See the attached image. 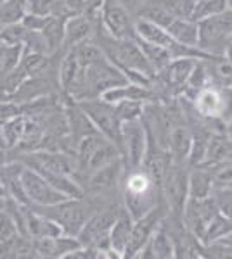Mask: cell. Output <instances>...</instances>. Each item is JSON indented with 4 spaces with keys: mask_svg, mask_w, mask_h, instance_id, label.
I'll return each mask as SVG.
<instances>
[{
    "mask_svg": "<svg viewBox=\"0 0 232 259\" xmlns=\"http://www.w3.org/2000/svg\"><path fill=\"white\" fill-rule=\"evenodd\" d=\"M99 45L103 49L104 56L108 57L118 69L123 73L126 69L139 71L149 78H156L154 69L151 68L149 61L142 54L141 47L137 45L136 38H113L106 31L99 33Z\"/></svg>",
    "mask_w": 232,
    "mask_h": 259,
    "instance_id": "1",
    "label": "cell"
},
{
    "mask_svg": "<svg viewBox=\"0 0 232 259\" xmlns=\"http://www.w3.org/2000/svg\"><path fill=\"white\" fill-rule=\"evenodd\" d=\"M61 227L62 235L77 237L95 209L82 199H66L52 206H29Z\"/></svg>",
    "mask_w": 232,
    "mask_h": 259,
    "instance_id": "2",
    "label": "cell"
},
{
    "mask_svg": "<svg viewBox=\"0 0 232 259\" xmlns=\"http://www.w3.org/2000/svg\"><path fill=\"white\" fill-rule=\"evenodd\" d=\"M156 189L159 187L151 180L146 171H141L139 168L130 171L125 185V209L130 212L132 220L141 218L158 204Z\"/></svg>",
    "mask_w": 232,
    "mask_h": 259,
    "instance_id": "3",
    "label": "cell"
},
{
    "mask_svg": "<svg viewBox=\"0 0 232 259\" xmlns=\"http://www.w3.org/2000/svg\"><path fill=\"white\" fill-rule=\"evenodd\" d=\"M78 104V107L88 116V119L92 121V124L95 126L97 132L104 137L106 140L111 142L113 145H116V149L123 150V142H121V123L116 116L115 106L108 104L99 97L94 99H83V100H75Z\"/></svg>",
    "mask_w": 232,
    "mask_h": 259,
    "instance_id": "4",
    "label": "cell"
},
{
    "mask_svg": "<svg viewBox=\"0 0 232 259\" xmlns=\"http://www.w3.org/2000/svg\"><path fill=\"white\" fill-rule=\"evenodd\" d=\"M120 207L111 206L103 211H94L92 216L87 220L83 228L80 230L77 235L78 242L87 247H94L104 256V252H111V245H109V232L115 223Z\"/></svg>",
    "mask_w": 232,
    "mask_h": 259,
    "instance_id": "5",
    "label": "cell"
},
{
    "mask_svg": "<svg viewBox=\"0 0 232 259\" xmlns=\"http://www.w3.org/2000/svg\"><path fill=\"white\" fill-rule=\"evenodd\" d=\"M197 23V47L215 56V47L230 44L232 40V11L200 19ZM225 47V45H223Z\"/></svg>",
    "mask_w": 232,
    "mask_h": 259,
    "instance_id": "6",
    "label": "cell"
},
{
    "mask_svg": "<svg viewBox=\"0 0 232 259\" xmlns=\"http://www.w3.org/2000/svg\"><path fill=\"white\" fill-rule=\"evenodd\" d=\"M161 190L167 209L175 216H182L185 202L189 199V173L184 168V162L172 161L163 178Z\"/></svg>",
    "mask_w": 232,
    "mask_h": 259,
    "instance_id": "7",
    "label": "cell"
},
{
    "mask_svg": "<svg viewBox=\"0 0 232 259\" xmlns=\"http://www.w3.org/2000/svg\"><path fill=\"white\" fill-rule=\"evenodd\" d=\"M167 207L163 204H156L153 209H149L141 218L134 220L132 230H130V237L126 242V247L123 252V257H136L139 250L144 247V244L149 240L153 232L161 225L163 218L167 216Z\"/></svg>",
    "mask_w": 232,
    "mask_h": 259,
    "instance_id": "8",
    "label": "cell"
},
{
    "mask_svg": "<svg viewBox=\"0 0 232 259\" xmlns=\"http://www.w3.org/2000/svg\"><path fill=\"white\" fill-rule=\"evenodd\" d=\"M19 178L21 183H23L24 194H26V197L29 200V206H52V204L70 199L64 194H61L59 190L54 189L40 173L28 168L26 164H24L23 171H21Z\"/></svg>",
    "mask_w": 232,
    "mask_h": 259,
    "instance_id": "9",
    "label": "cell"
},
{
    "mask_svg": "<svg viewBox=\"0 0 232 259\" xmlns=\"http://www.w3.org/2000/svg\"><path fill=\"white\" fill-rule=\"evenodd\" d=\"M121 142H123L121 156L125 157L130 169L141 168L147 150V133L141 119L121 123Z\"/></svg>",
    "mask_w": 232,
    "mask_h": 259,
    "instance_id": "10",
    "label": "cell"
},
{
    "mask_svg": "<svg viewBox=\"0 0 232 259\" xmlns=\"http://www.w3.org/2000/svg\"><path fill=\"white\" fill-rule=\"evenodd\" d=\"M99 18L103 21V30L113 38H134V21L130 19L128 11L116 0H103L99 9Z\"/></svg>",
    "mask_w": 232,
    "mask_h": 259,
    "instance_id": "11",
    "label": "cell"
},
{
    "mask_svg": "<svg viewBox=\"0 0 232 259\" xmlns=\"http://www.w3.org/2000/svg\"><path fill=\"white\" fill-rule=\"evenodd\" d=\"M21 162L28 166V168L35 169L37 173H62L71 175L75 171V166L71 164L70 156L59 150H49V149H37L31 152L24 154Z\"/></svg>",
    "mask_w": 232,
    "mask_h": 259,
    "instance_id": "12",
    "label": "cell"
},
{
    "mask_svg": "<svg viewBox=\"0 0 232 259\" xmlns=\"http://www.w3.org/2000/svg\"><path fill=\"white\" fill-rule=\"evenodd\" d=\"M229 89H213V87H205L194 97V106L196 112L203 118H222L229 119L232 116V107H229L225 95Z\"/></svg>",
    "mask_w": 232,
    "mask_h": 259,
    "instance_id": "13",
    "label": "cell"
},
{
    "mask_svg": "<svg viewBox=\"0 0 232 259\" xmlns=\"http://www.w3.org/2000/svg\"><path fill=\"white\" fill-rule=\"evenodd\" d=\"M33 252L37 257H59L64 259L70 252L78 249L80 242L77 237L59 235V237H47V239H31Z\"/></svg>",
    "mask_w": 232,
    "mask_h": 259,
    "instance_id": "14",
    "label": "cell"
},
{
    "mask_svg": "<svg viewBox=\"0 0 232 259\" xmlns=\"http://www.w3.org/2000/svg\"><path fill=\"white\" fill-rule=\"evenodd\" d=\"M194 66H196V61L192 57H175V59H172L159 71L164 80V87L168 90L172 89L174 92H182Z\"/></svg>",
    "mask_w": 232,
    "mask_h": 259,
    "instance_id": "15",
    "label": "cell"
},
{
    "mask_svg": "<svg viewBox=\"0 0 232 259\" xmlns=\"http://www.w3.org/2000/svg\"><path fill=\"white\" fill-rule=\"evenodd\" d=\"M92 35H94V18H90L88 12L71 16V18L66 19L64 24V44H62V47L73 49L75 45L90 40Z\"/></svg>",
    "mask_w": 232,
    "mask_h": 259,
    "instance_id": "16",
    "label": "cell"
},
{
    "mask_svg": "<svg viewBox=\"0 0 232 259\" xmlns=\"http://www.w3.org/2000/svg\"><path fill=\"white\" fill-rule=\"evenodd\" d=\"M192 145V128L184 123H174L168 132V152L172 161L184 162L189 157Z\"/></svg>",
    "mask_w": 232,
    "mask_h": 259,
    "instance_id": "17",
    "label": "cell"
},
{
    "mask_svg": "<svg viewBox=\"0 0 232 259\" xmlns=\"http://www.w3.org/2000/svg\"><path fill=\"white\" fill-rule=\"evenodd\" d=\"M123 173V157H118L113 162H109L104 168L94 171L87 177L88 189L95 192H104L115 189L120 182V177Z\"/></svg>",
    "mask_w": 232,
    "mask_h": 259,
    "instance_id": "18",
    "label": "cell"
},
{
    "mask_svg": "<svg viewBox=\"0 0 232 259\" xmlns=\"http://www.w3.org/2000/svg\"><path fill=\"white\" fill-rule=\"evenodd\" d=\"M161 223H163V221H161ZM136 257H154V259L156 257H158V259L175 257L172 237L164 232V228H161V225L154 230L153 235H151L149 240L144 244V247L139 250V254Z\"/></svg>",
    "mask_w": 232,
    "mask_h": 259,
    "instance_id": "19",
    "label": "cell"
},
{
    "mask_svg": "<svg viewBox=\"0 0 232 259\" xmlns=\"http://www.w3.org/2000/svg\"><path fill=\"white\" fill-rule=\"evenodd\" d=\"M132 225H134V220H132V216H130V212L126 211L125 207H120V212H118L115 223H113L111 232H109V245H111L113 256L123 257Z\"/></svg>",
    "mask_w": 232,
    "mask_h": 259,
    "instance_id": "20",
    "label": "cell"
},
{
    "mask_svg": "<svg viewBox=\"0 0 232 259\" xmlns=\"http://www.w3.org/2000/svg\"><path fill=\"white\" fill-rule=\"evenodd\" d=\"M26 228L29 239H47V237L62 235V230L56 221L37 212L29 206L26 209Z\"/></svg>",
    "mask_w": 232,
    "mask_h": 259,
    "instance_id": "21",
    "label": "cell"
},
{
    "mask_svg": "<svg viewBox=\"0 0 232 259\" xmlns=\"http://www.w3.org/2000/svg\"><path fill=\"white\" fill-rule=\"evenodd\" d=\"M232 157V142L227 139L223 132H213L210 135L208 145H206L205 159L201 164L215 166L218 162L230 159Z\"/></svg>",
    "mask_w": 232,
    "mask_h": 259,
    "instance_id": "22",
    "label": "cell"
},
{
    "mask_svg": "<svg viewBox=\"0 0 232 259\" xmlns=\"http://www.w3.org/2000/svg\"><path fill=\"white\" fill-rule=\"evenodd\" d=\"M164 30H167V33L175 41H179V44L187 45V47L200 49L197 47V23L196 21L175 16Z\"/></svg>",
    "mask_w": 232,
    "mask_h": 259,
    "instance_id": "23",
    "label": "cell"
},
{
    "mask_svg": "<svg viewBox=\"0 0 232 259\" xmlns=\"http://www.w3.org/2000/svg\"><path fill=\"white\" fill-rule=\"evenodd\" d=\"M118 157H123V156H121V152L116 149V145H113L109 140H103V144L90 154L88 161L85 162V166H83L82 173L85 175V177H88V175H92L94 171L104 168V166L118 159Z\"/></svg>",
    "mask_w": 232,
    "mask_h": 259,
    "instance_id": "24",
    "label": "cell"
},
{
    "mask_svg": "<svg viewBox=\"0 0 232 259\" xmlns=\"http://www.w3.org/2000/svg\"><path fill=\"white\" fill-rule=\"evenodd\" d=\"M213 190L212 171L208 168H201L200 164L189 173V197L191 199H206Z\"/></svg>",
    "mask_w": 232,
    "mask_h": 259,
    "instance_id": "25",
    "label": "cell"
},
{
    "mask_svg": "<svg viewBox=\"0 0 232 259\" xmlns=\"http://www.w3.org/2000/svg\"><path fill=\"white\" fill-rule=\"evenodd\" d=\"M64 24H66V18H61V16H54L50 14L45 26L42 28V36L47 41L49 47V54H56L59 49L64 44Z\"/></svg>",
    "mask_w": 232,
    "mask_h": 259,
    "instance_id": "26",
    "label": "cell"
},
{
    "mask_svg": "<svg viewBox=\"0 0 232 259\" xmlns=\"http://www.w3.org/2000/svg\"><path fill=\"white\" fill-rule=\"evenodd\" d=\"M80 68H82V66H80L73 49H68L66 56L62 57L61 64H59V87H61V90L64 92L66 95L70 94L71 87H73L75 80H77Z\"/></svg>",
    "mask_w": 232,
    "mask_h": 259,
    "instance_id": "27",
    "label": "cell"
},
{
    "mask_svg": "<svg viewBox=\"0 0 232 259\" xmlns=\"http://www.w3.org/2000/svg\"><path fill=\"white\" fill-rule=\"evenodd\" d=\"M137 41V45L141 47L142 50V54L146 56V59L149 61V64H151V68L154 69V73L156 71H161L164 66L168 64L174 57H172V54L168 52L167 49L161 47V45H156V44H151V41H146V40H142V38H139V36H134Z\"/></svg>",
    "mask_w": 232,
    "mask_h": 259,
    "instance_id": "28",
    "label": "cell"
},
{
    "mask_svg": "<svg viewBox=\"0 0 232 259\" xmlns=\"http://www.w3.org/2000/svg\"><path fill=\"white\" fill-rule=\"evenodd\" d=\"M26 14V0H2L0 2V23L6 24L19 23Z\"/></svg>",
    "mask_w": 232,
    "mask_h": 259,
    "instance_id": "29",
    "label": "cell"
},
{
    "mask_svg": "<svg viewBox=\"0 0 232 259\" xmlns=\"http://www.w3.org/2000/svg\"><path fill=\"white\" fill-rule=\"evenodd\" d=\"M227 11V0H196L189 19L200 21Z\"/></svg>",
    "mask_w": 232,
    "mask_h": 259,
    "instance_id": "30",
    "label": "cell"
},
{
    "mask_svg": "<svg viewBox=\"0 0 232 259\" xmlns=\"http://www.w3.org/2000/svg\"><path fill=\"white\" fill-rule=\"evenodd\" d=\"M73 52H75V56H77V59L82 68L94 64V62L101 61L104 57L103 49H101L97 44H94L92 40H85V41H82V44L75 45Z\"/></svg>",
    "mask_w": 232,
    "mask_h": 259,
    "instance_id": "31",
    "label": "cell"
},
{
    "mask_svg": "<svg viewBox=\"0 0 232 259\" xmlns=\"http://www.w3.org/2000/svg\"><path fill=\"white\" fill-rule=\"evenodd\" d=\"M50 56L40 52H23L19 66L28 73V76H39L49 66Z\"/></svg>",
    "mask_w": 232,
    "mask_h": 259,
    "instance_id": "32",
    "label": "cell"
},
{
    "mask_svg": "<svg viewBox=\"0 0 232 259\" xmlns=\"http://www.w3.org/2000/svg\"><path fill=\"white\" fill-rule=\"evenodd\" d=\"M210 135H212V132L206 130V126H200L196 132H192V145H191V152H189V157H187L192 164H201V162H203Z\"/></svg>",
    "mask_w": 232,
    "mask_h": 259,
    "instance_id": "33",
    "label": "cell"
},
{
    "mask_svg": "<svg viewBox=\"0 0 232 259\" xmlns=\"http://www.w3.org/2000/svg\"><path fill=\"white\" fill-rule=\"evenodd\" d=\"M144 104L141 100H132L125 99L121 102L115 104L116 116L120 119V123H126V121H136L142 118V111H144Z\"/></svg>",
    "mask_w": 232,
    "mask_h": 259,
    "instance_id": "34",
    "label": "cell"
},
{
    "mask_svg": "<svg viewBox=\"0 0 232 259\" xmlns=\"http://www.w3.org/2000/svg\"><path fill=\"white\" fill-rule=\"evenodd\" d=\"M87 0H52V14L66 19L87 12Z\"/></svg>",
    "mask_w": 232,
    "mask_h": 259,
    "instance_id": "35",
    "label": "cell"
},
{
    "mask_svg": "<svg viewBox=\"0 0 232 259\" xmlns=\"http://www.w3.org/2000/svg\"><path fill=\"white\" fill-rule=\"evenodd\" d=\"M210 171H212L213 187H218L222 190H232V157L212 166Z\"/></svg>",
    "mask_w": 232,
    "mask_h": 259,
    "instance_id": "36",
    "label": "cell"
},
{
    "mask_svg": "<svg viewBox=\"0 0 232 259\" xmlns=\"http://www.w3.org/2000/svg\"><path fill=\"white\" fill-rule=\"evenodd\" d=\"M28 30L21 23L6 24L0 31V44L2 45H23Z\"/></svg>",
    "mask_w": 232,
    "mask_h": 259,
    "instance_id": "37",
    "label": "cell"
},
{
    "mask_svg": "<svg viewBox=\"0 0 232 259\" xmlns=\"http://www.w3.org/2000/svg\"><path fill=\"white\" fill-rule=\"evenodd\" d=\"M23 56V45H4V66L0 76L18 68Z\"/></svg>",
    "mask_w": 232,
    "mask_h": 259,
    "instance_id": "38",
    "label": "cell"
},
{
    "mask_svg": "<svg viewBox=\"0 0 232 259\" xmlns=\"http://www.w3.org/2000/svg\"><path fill=\"white\" fill-rule=\"evenodd\" d=\"M23 52H40V54H49L47 41L42 36L40 31H28L26 38L23 41ZM50 56V54H49Z\"/></svg>",
    "mask_w": 232,
    "mask_h": 259,
    "instance_id": "39",
    "label": "cell"
},
{
    "mask_svg": "<svg viewBox=\"0 0 232 259\" xmlns=\"http://www.w3.org/2000/svg\"><path fill=\"white\" fill-rule=\"evenodd\" d=\"M126 85H128V83H126ZM126 85H116V87H111V89H106L99 94V99L115 106V104L121 102V100L128 99V95H126Z\"/></svg>",
    "mask_w": 232,
    "mask_h": 259,
    "instance_id": "40",
    "label": "cell"
},
{
    "mask_svg": "<svg viewBox=\"0 0 232 259\" xmlns=\"http://www.w3.org/2000/svg\"><path fill=\"white\" fill-rule=\"evenodd\" d=\"M49 16H40V14H33V12H26V14L21 18L19 23L26 28L28 31H42V28L45 26Z\"/></svg>",
    "mask_w": 232,
    "mask_h": 259,
    "instance_id": "41",
    "label": "cell"
},
{
    "mask_svg": "<svg viewBox=\"0 0 232 259\" xmlns=\"http://www.w3.org/2000/svg\"><path fill=\"white\" fill-rule=\"evenodd\" d=\"M16 233H18V228H16L14 220L6 209H2L0 211V242L16 235Z\"/></svg>",
    "mask_w": 232,
    "mask_h": 259,
    "instance_id": "42",
    "label": "cell"
},
{
    "mask_svg": "<svg viewBox=\"0 0 232 259\" xmlns=\"http://www.w3.org/2000/svg\"><path fill=\"white\" fill-rule=\"evenodd\" d=\"M26 12L50 16L52 14V0H26Z\"/></svg>",
    "mask_w": 232,
    "mask_h": 259,
    "instance_id": "43",
    "label": "cell"
},
{
    "mask_svg": "<svg viewBox=\"0 0 232 259\" xmlns=\"http://www.w3.org/2000/svg\"><path fill=\"white\" fill-rule=\"evenodd\" d=\"M218 211H220V214L225 216L227 220L232 221V200L227 199L225 202H220L218 204Z\"/></svg>",
    "mask_w": 232,
    "mask_h": 259,
    "instance_id": "44",
    "label": "cell"
},
{
    "mask_svg": "<svg viewBox=\"0 0 232 259\" xmlns=\"http://www.w3.org/2000/svg\"><path fill=\"white\" fill-rule=\"evenodd\" d=\"M118 4H120V6H123L126 11L128 9H134V7L137 6L139 2H141V0H116Z\"/></svg>",
    "mask_w": 232,
    "mask_h": 259,
    "instance_id": "45",
    "label": "cell"
},
{
    "mask_svg": "<svg viewBox=\"0 0 232 259\" xmlns=\"http://www.w3.org/2000/svg\"><path fill=\"white\" fill-rule=\"evenodd\" d=\"M223 133H225V137L232 142V118L227 119V126L223 128Z\"/></svg>",
    "mask_w": 232,
    "mask_h": 259,
    "instance_id": "46",
    "label": "cell"
},
{
    "mask_svg": "<svg viewBox=\"0 0 232 259\" xmlns=\"http://www.w3.org/2000/svg\"><path fill=\"white\" fill-rule=\"evenodd\" d=\"M2 66H4V45L0 44V73H2Z\"/></svg>",
    "mask_w": 232,
    "mask_h": 259,
    "instance_id": "47",
    "label": "cell"
},
{
    "mask_svg": "<svg viewBox=\"0 0 232 259\" xmlns=\"http://www.w3.org/2000/svg\"><path fill=\"white\" fill-rule=\"evenodd\" d=\"M227 9L232 11V0H227Z\"/></svg>",
    "mask_w": 232,
    "mask_h": 259,
    "instance_id": "48",
    "label": "cell"
},
{
    "mask_svg": "<svg viewBox=\"0 0 232 259\" xmlns=\"http://www.w3.org/2000/svg\"><path fill=\"white\" fill-rule=\"evenodd\" d=\"M2 28H4V24H2V23H0V31H2Z\"/></svg>",
    "mask_w": 232,
    "mask_h": 259,
    "instance_id": "49",
    "label": "cell"
},
{
    "mask_svg": "<svg viewBox=\"0 0 232 259\" xmlns=\"http://www.w3.org/2000/svg\"><path fill=\"white\" fill-rule=\"evenodd\" d=\"M0 2H2V0H0Z\"/></svg>",
    "mask_w": 232,
    "mask_h": 259,
    "instance_id": "50",
    "label": "cell"
}]
</instances>
